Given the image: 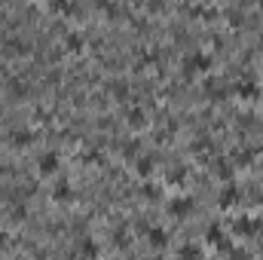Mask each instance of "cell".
<instances>
[{"mask_svg": "<svg viewBox=\"0 0 263 260\" xmlns=\"http://www.w3.org/2000/svg\"><path fill=\"white\" fill-rule=\"evenodd\" d=\"M181 70H184V77L208 73V70H211V52H205V49H193V52H187L184 62H181Z\"/></svg>", "mask_w": 263, "mask_h": 260, "instance_id": "cell-1", "label": "cell"}, {"mask_svg": "<svg viewBox=\"0 0 263 260\" xmlns=\"http://www.w3.org/2000/svg\"><path fill=\"white\" fill-rule=\"evenodd\" d=\"M165 208H168V214H172V217H187V214L193 211V196H184V193L172 196Z\"/></svg>", "mask_w": 263, "mask_h": 260, "instance_id": "cell-2", "label": "cell"}, {"mask_svg": "<svg viewBox=\"0 0 263 260\" xmlns=\"http://www.w3.org/2000/svg\"><path fill=\"white\" fill-rule=\"evenodd\" d=\"M59 150H43L40 156H37V169H40V175H55L59 172Z\"/></svg>", "mask_w": 263, "mask_h": 260, "instance_id": "cell-3", "label": "cell"}, {"mask_svg": "<svg viewBox=\"0 0 263 260\" xmlns=\"http://www.w3.org/2000/svg\"><path fill=\"white\" fill-rule=\"evenodd\" d=\"M236 95L239 98H257L260 95V86H257V80H251V77H242V80H236Z\"/></svg>", "mask_w": 263, "mask_h": 260, "instance_id": "cell-4", "label": "cell"}, {"mask_svg": "<svg viewBox=\"0 0 263 260\" xmlns=\"http://www.w3.org/2000/svg\"><path fill=\"white\" fill-rule=\"evenodd\" d=\"M233 230H236L239 236H254V233L260 230V220H257V217H248V214H242V217H236Z\"/></svg>", "mask_w": 263, "mask_h": 260, "instance_id": "cell-5", "label": "cell"}, {"mask_svg": "<svg viewBox=\"0 0 263 260\" xmlns=\"http://www.w3.org/2000/svg\"><path fill=\"white\" fill-rule=\"evenodd\" d=\"M83 46H86V34H83L80 28H67L65 31V49H70V52H83Z\"/></svg>", "mask_w": 263, "mask_h": 260, "instance_id": "cell-6", "label": "cell"}, {"mask_svg": "<svg viewBox=\"0 0 263 260\" xmlns=\"http://www.w3.org/2000/svg\"><path fill=\"white\" fill-rule=\"evenodd\" d=\"M239 199H242V190H239V184L227 181V184L220 187V205H239Z\"/></svg>", "mask_w": 263, "mask_h": 260, "instance_id": "cell-7", "label": "cell"}, {"mask_svg": "<svg viewBox=\"0 0 263 260\" xmlns=\"http://www.w3.org/2000/svg\"><path fill=\"white\" fill-rule=\"evenodd\" d=\"M147 239H150L153 248H165V245H168V230H165V227H150V230H147Z\"/></svg>", "mask_w": 263, "mask_h": 260, "instance_id": "cell-8", "label": "cell"}, {"mask_svg": "<svg viewBox=\"0 0 263 260\" xmlns=\"http://www.w3.org/2000/svg\"><path fill=\"white\" fill-rule=\"evenodd\" d=\"M6 138H9V144H12V147H28V144L34 141V132H31V129H12Z\"/></svg>", "mask_w": 263, "mask_h": 260, "instance_id": "cell-9", "label": "cell"}, {"mask_svg": "<svg viewBox=\"0 0 263 260\" xmlns=\"http://www.w3.org/2000/svg\"><path fill=\"white\" fill-rule=\"evenodd\" d=\"M6 92L15 95V98H22V95L28 92V83H25L22 77H9V80H6Z\"/></svg>", "mask_w": 263, "mask_h": 260, "instance_id": "cell-10", "label": "cell"}, {"mask_svg": "<svg viewBox=\"0 0 263 260\" xmlns=\"http://www.w3.org/2000/svg\"><path fill=\"white\" fill-rule=\"evenodd\" d=\"M214 169H217V178L233 181V162H230L227 156H217V159H214Z\"/></svg>", "mask_w": 263, "mask_h": 260, "instance_id": "cell-11", "label": "cell"}, {"mask_svg": "<svg viewBox=\"0 0 263 260\" xmlns=\"http://www.w3.org/2000/svg\"><path fill=\"white\" fill-rule=\"evenodd\" d=\"M126 123H129L132 129H141V126L147 123V117H144V110L135 104V107H129V110H126Z\"/></svg>", "mask_w": 263, "mask_h": 260, "instance_id": "cell-12", "label": "cell"}, {"mask_svg": "<svg viewBox=\"0 0 263 260\" xmlns=\"http://www.w3.org/2000/svg\"><path fill=\"white\" fill-rule=\"evenodd\" d=\"M181 260H202V248H199L196 242L181 245Z\"/></svg>", "mask_w": 263, "mask_h": 260, "instance_id": "cell-13", "label": "cell"}, {"mask_svg": "<svg viewBox=\"0 0 263 260\" xmlns=\"http://www.w3.org/2000/svg\"><path fill=\"white\" fill-rule=\"evenodd\" d=\"M52 193H55V199H59V202H70V199H73V190H70V184H67V181H59Z\"/></svg>", "mask_w": 263, "mask_h": 260, "instance_id": "cell-14", "label": "cell"}, {"mask_svg": "<svg viewBox=\"0 0 263 260\" xmlns=\"http://www.w3.org/2000/svg\"><path fill=\"white\" fill-rule=\"evenodd\" d=\"M153 165H156V159H153V156H141V159H138V175L150 178V175H153Z\"/></svg>", "mask_w": 263, "mask_h": 260, "instance_id": "cell-15", "label": "cell"}, {"mask_svg": "<svg viewBox=\"0 0 263 260\" xmlns=\"http://www.w3.org/2000/svg\"><path fill=\"white\" fill-rule=\"evenodd\" d=\"M80 254H83V257H95V254H98V245H95L92 239H83V242H80Z\"/></svg>", "mask_w": 263, "mask_h": 260, "instance_id": "cell-16", "label": "cell"}, {"mask_svg": "<svg viewBox=\"0 0 263 260\" xmlns=\"http://www.w3.org/2000/svg\"><path fill=\"white\" fill-rule=\"evenodd\" d=\"M245 18V12L239 9V6H227V22H233V25H239Z\"/></svg>", "mask_w": 263, "mask_h": 260, "instance_id": "cell-17", "label": "cell"}, {"mask_svg": "<svg viewBox=\"0 0 263 260\" xmlns=\"http://www.w3.org/2000/svg\"><path fill=\"white\" fill-rule=\"evenodd\" d=\"M184 178H187V172H184V169H172V175H168V181H172V184H184Z\"/></svg>", "mask_w": 263, "mask_h": 260, "instance_id": "cell-18", "label": "cell"}, {"mask_svg": "<svg viewBox=\"0 0 263 260\" xmlns=\"http://www.w3.org/2000/svg\"><path fill=\"white\" fill-rule=\"evenodd\" d=\"M123 153L126 156H138V141H126L123 144Z\"/></svg>", "mask_w": 263, "mask_h": 260, "instance_id": "cell-19", "label": "cell"}, {"mask_svg": "<svg viewBox=\"0 0 263 260\" xmlns=\"http://www.w3.org/2000/svg\"><path fill=\"white\" fill-rule=\"evenodd\" d=\"M141 193H144V199H156V187H153V184H144Z\"/></svg>", "mask_w": 263, "mask_h": 260, "instance_id": "cell-20", "label": "cell"}, {"mask_svg": "<svg viewBox=\"0 0 263 260\" xmlns=\"http://www.w3.org/2000/svg\"><path fill=\"white\" fill-rule=\"evenodd\" d=\"M230 260H248V254L239 251V248H230Z\"/></svg>", "mask_w": 263, "mask_h": 260, "instance_id": "cell-21", "label": "cell"}, {"mask_svg": "<svg viewBox=\"0 0 263 260\" xmlns=\"http://www.w3.org/2000/svg\"><path fill=\"white\" fill-rule=\"evenodd\" d=\"M257 43H260V49H263V28H260V34H257Z\"/></svg>", "mask_w": 263, "mask_h": 260, "instance_id": "cell-22", "label": "cell"}]
</instances>
